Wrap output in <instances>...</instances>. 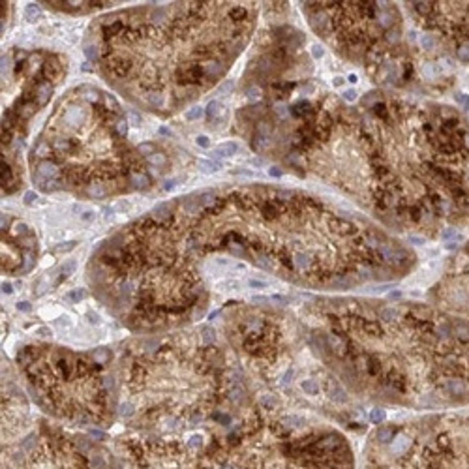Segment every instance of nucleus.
<instances>
[{"label":"nucleus","mask_w":469,"mask_h":469,"mask_svg":"<svg viewBox=\"0 0 469 469\" xmlns=\"http://www.w3.org/2000/svg\"><path fill=\"white\" fill-rule=\"evenodd\" d=\"M254 165H263V160H254Z\"/></svg>","instance_id":"ea45409f"},{"label":"nucleus","mask_w":469,"mask_h":469,"mask_svg":"<svg viewBox=\"0 0 469 469\" xmlns=\"http://www.w3.org/2000/svg\"><path fill=\"white\" fill-rule=\"evenodd\" d=\"M349 81H351V83H357V81H358L357 75H355V73H351V75H349Z\"/></svg>","instance_id":"58836bf2"},{"label":"nucleus","mask_w":469,"mask_h":469,"mask_svg":"<svg viewBox=\"0 0 469 469\" xmlns=\"http://www.w3.org/2000/svg\"><path fill=\"white\" fill-rule=\"evenodd\" d=\"M107 362V353L79 355L47 345H28L17 355L36 405L59 422L92 432L111 426L119 415L117 381L103 374Z\"/></svg>","instance_id":"20e7f679"},{"label":"nucleus","mask_w":469,"mask_h":469,"mask_svg":"<svg viewBox=\"0 0 469 469\" xmlns=\"http://www.w3.org/2000/svg\"><path fill=\"white\" fill-rule=\"evenodd\" d=\"M148 160H150L154 165H163V163H165V158H163L162 154H152V156H148Z\"/></svg>","instance_id":"4be33fe9"},{"label":"nucleus","mask_w":469,"mask_h":469,"mask_svg":"<svg viewBox=\"0 0 469 469\" xmlns=\"http://www.w3.org/2000/svg\"><path fill=\"white\" fill-rule=\"evenodd\" d=\"M312 55H314V59H321V57L325 55L323 47H319V45H314V47H312Z\"/></svg>","instance_id":"a878e982"},{"label":"nucleus","mask_w":469,"mask_h":469,"mask_svg":"<svg viewBox=\"0 0 469 469\" xmlns=\"http://www.w3.org/2000/svg\"><path fill=\"white\" fill-rule=\"evenodd\" d=\"M409 242H413V244L420 246V244H424V239H422V237H413V235H411V237H409Z\"/></svg>","instance_id":"2f4dec72"},{"label":"nucleus","mask_w":469,"mask_h":469,"mask_svg":"<svg viewBox=\"0 0 469 469\" xmlns=\"http://www.w3.org/2000/svg\"><path fill=\"white\" fill-rule=\"evenodd\" d=\"M239 150V145L235 141H229V143H223V145L216 146L212 150L214 158H227V156H233V154Z\"/></svg>","instance_id":"6e6552de"},{"label":"nucleus","mask_w":469,"mask_h":469,"mask_svg":"<svg viewBox=\"0 0 469 469\" xmlns=\"http://www.w3.org/2000/svg\"><path fill=\"white\" fill-rule=\"evenodd\" d=\"M117 130H119L120 135H126V132H128V122H126V120H120L119 124H117Z\"/></svg>","instance_id":"393cba45"},{"label":"nucleus","mask_w":469,"mask_h":469,"mask_svg":"<svg viewBox=\"0 0 469 469\" xmlns=\"http://www.w3.org/2000/svg\"><path fill=\"white\" fill-rule=\"evenodd\" d=\"M196 141H197V145L203 146V148H206V146L210 145V143H208V137H205V135H199V137L196 139Z\"/></svg>","instance_id":"c85d7f7f"},{"label":"nucleus","mask_w":469,"mask_h":469,"mask_svg":"<svg viewBox=\"0 0 469 469\" xmlns=\"http://www.w3.org/2000/svg\"><path fill=\"white\" fill-rule=\"evenodd\" d=\"M393 23H394V19H391V13L385 9L383 13L379 15V25L383 26V28H389V26L393 25Z\"/></svg>","instance_id":"f3484780"},{"label":"nucleus","mask_w":469,"mask_h":469,"mask_svg":"<svg viewBox=\"0 0 469 469\" xmlns=\"http://www.w3.org/2000/svg\"><path fill=\"white\" fill-rule=\"evenodd\" d=\"M34 199H36V194H34V192H28V194H25V203H26V205H30V203H32Z\"/></svg>","instance_id":"7c9ffc66"},{"label":"nucleus","mask_w":469,"mask_h":469,"mask_svg":"<svg viewBox=\"0 0 469 469\" xmlns=\"http://www.w3.org/2000/svg\"><path fill=\"white\" fill-rule=\"evenodd\" d=\"M160 134H162V135H171V132L167 128H160Z\"/></svg>","instance_id":"e433bc0d"},{"label":"nucleus","mask_w":469,"mask_h":469,"mask_svg":"<svg viewBox=\"0 0 469 469\" xmlns=\"http://www.w3.org/2000/svg\"><path fill=\"white\" fill-rule=\"evenodd\" d=\"M310 341L341 381L415 409L469 403V319L420 304L325 300Z\"/></svg>","instance_id":"f257e3e1"},{"label":"nucleus","mask_w":469,"mask_h":469,"mask_svg":"<svg viewBox=\"0 0 469 469\" xmlns=\"http://www.w3.org/2000/svg\"><path fill=\"white\" fill-rule=\"evenodd\" d=\"M38 175L42 177V179H55L57 175H59V167L55 165L53 162H49V160H45V162L40 163V169H38Z\"/></svg>","instance_id":"1a4fd4ad"},{"label":"nucleus","mask_w":469,"mask_h":469,"mask_svg":"<svg viewBox=\"0 0 469 469\" xmlns=\"http://www.w3.org/2000/svg\"><path fill=\"white\" fill-rule=\"evenodd\" d=\"M130 119H132V122H135V126H139V119H137V115H132Z\"/></svg>","instance_id":"4c0bfd02"},{"label":"nucleus","mask_w":469,"mask_h":469,"mask_svg":"<svg viewBox=\"0 0 469 469\" xmlns=\"http://www.w3.org/2000/svg\"><path fill=\"white\" fill-rule=\"evenodd\" d=\"M268 175H270L272 179H280L281 175H283V171H281L280 167H274L272 165V167H268Z\"/></svg>","instance_id":"b1692460"},{"label":"nucleus","mask_w":469,"mask_h":469,"mask_svg":"<svg viewBox=\"0 0 469 469\" xmlns=\"http://www.w3.org/2000/svg\"><path fill=\"white\" fill-rule=\"evenodd\" d=\"M205 71L208 73V75H214V77H218V75H222L223 71H225V66H222V64H206L205 66Z\"/></svg>","instance_id":"4468645a"},{"label":"nucleus","mask_w":469,"mask_h":469,"mask_svg":"<svg viewBox=\"0 0 469 469\" xmlns=\"http://www.w3.org/2000/svg\"><path fill=\"white\" fill-rule=\"evenodd\" d=\"M222 109H223V105H222V102H218V100H214V102H210L208 105H206V109H205V115L208 117V119H216L220 113H222Z\"/></svg>","instance_id":"f8f14e48"},{"label":"nucleus","mask_w":469,"mask_h":469,"mask_svg":"<svg viewBox=\"0 0 469 469\" xmlns=\"http://www.w3.org/2000/svg\"><path fill=\"white\" fill-rule=\"evenodd\" d=\"M341 96H343L345 102H355V100H357V90H355V88H349V90H345Z\"/></svg>","instance_id":"412c9836"},{"label":"nucleus","mask_w":469,"mask_h":469,"mask_svg":"<svg viewBox=\"0 0 469 469\" xmlns=\"http://www.w3.org/2000/svg\"><path fill=\"white\" fill-rule=\"evenodd\" d=\"M49 96H51V86L47 83H42L38 86V105H45L49 102Z\"/></svg>","instance_id":"9b49d317"},{"label":"nucleus","mask_w":469,"mask_h":469,"mask_svg":"<svg viewBox=\"0 0 469 469\" xmlns=\"http://www.w3.org/2000/svg\"><path fill=\"white\" fill-rule=\"evenodd\" d=\"M81 220H83V222L94 220V210H85V214H81Z\"/></svg>","instance_id":"c756f323"},{"label":"nucleus","mask_w":469,"mask_h":469,"mask_svg":"<svg viewBox=\"0 0 469 469\" xmlns=\"http://www.w3.org/2000/svg\"><path fill=\"white\" fill-rule=\"evenodd\" d=\"M201 343H154L126 370L128 398L119 402V417L132 432L171 437L210 435L201 426L214 424L233 432L248 417H235L223 402L248 407V393L240 374L227 368L210 329H203ZM227 439V437H218Z\"/></svg>","instance_id":"f03ea898"},{"label":"nucleus","mask_w":469,"mask_h":469,"mask_svg":"<svg viewBox=\"0 0 469 469\" xmlns=\"http://www.w3.org/2000/svg\"><path fill=\"white\" fill-rule=\"evenodd\" d=\"M175 184H177V179H171V180H167V182H165V186H163V188H165V190H173V188H175Z\"/></svg>","instance_id":"f704fd0d"},{"label":"nucleus","mask_w":469,"mask_h":469,"mask_svg":"<svg viewBox=\"0 0 469 469\" xmlns=\"http://www.w3.org/2000/svg\"><path fill=\"white\" fill-rule=\"evenodd\" d=\"M250 285H252V287H256V289H265V287H267V281H261V280H250Z\"/></svg>","instance_id":"cd10ccee"},{"label":"nucleus","mask_w":469,"mask_h":469,"mask_svg":"<svg viewBox=\"0 0 469 469\" xmlns=\"http://www.w3.org/2000/svg\"><path fill=\"white\" fill-rule=\"evenodd\" d=\"M132 184L135 188H146L150 184V180H148V177L143 175V173H135V175L132 177Z\"/></svg>","instance_id":"ddd939ff"},{"label":"nucleus","mask_w":469,"mask_h":469,"mask_svg":"<svg viewBox=\"0 0 469 469\" xmlns=\"http://www.w3.org/2000/svg\"><path fill=\"white\" fill-rule=\"evenodd\" d=\"M343 85V79L341 77H334V86H341Z\"/></svg>","instance_id":"c9c22d12"},{"label":"nucleus","mask_w":469,"mask_h":469,"mask_svg":"<svg viewBox=\"0 0 469 469\" xmlns=\"http://www.w3.org/2000/svg\"><path fill=\"white\" fill-rule=\"evenodd\" d=\"M2 469H124V464L94 434L40 422L17 443L2 445Z\"/></svg>","instance_id":"423d86ee"},{"label":"nucleus","mask_w":469,"mask_h":469,"mask_svg":"<svg viewBox=\"0 0 469 469\" xmlns=\"http://www.w3.org/2000/svg\"><path fill=\"white\" fill-rule=\"evenodd\" d=\"M21 391L17 385L11 381L9 372L6 370L4 374V383H2V445L17 443L23 439L30 430H28V409L19 396Z\"/></svg>","instance_id":"0eeeda50"},{"label":"nucleus","mask_w":469,"mask_h":469,"mask_svg":"<svg viewBox=\"0 0 469 469\" xmlns=\"http://www.w3.org/2000/svg\"><path fill=\"white\" fill-rule=\"evenodd\" d=\"M199 169H201V173H205V175H212V173H216V171L222 169V163L220 162H214V160H199Z\"/></svg>","instance_id":"9d476101"},{"label":"nucleus","mask_w":469,"mask_h":469,"mask_svg":"<svg viewBox=\"0 0 469 469\" xmlns=\"http://www.w3.org/2000/svg\"><path fill=\"white\" fill-rule=\"evenodd\" d=\"M420 45H422L426 51H432V49H434V38L430 34H422L420 36Z\"/></svg>","instance_id":"dca6fc26"},{"label":"nucleus","mask_w":469,"mask_h":469,"mask_svg":"<svg viewBox=\"0 0 469 469\" xmlns=\"http://www.w3.org/2000/svg\"><path fill=\"white\" fill-rule=\"evenodd\" d=\"M203 115H205V109H203V107H192V109L186 113V119L188 120H197V119H201Z\"/></svg>","instance_id":"2eb2a0df"},{"label":"nucleus","mask_w":469,"mask_h":469,"mask_svg":"<svg viewBox=\"0 0 469 469\" xmlns=\"http://www.w3.org/2000/svg\"><path fill=\"white\" fill-rule=\"evenodd\" d=\"M458 57H460V60L468 62V60H469V49H468V47H462V49H458Z\"/></svg>","instance_id":"bb28decb"},{"label":"nucleus","mask_w":469,"mask_h":469,"mask_svg":"<svg viewBox=\"0 0 469 469\" xmlns=\"http://www.w3.org/2000/svg\"><path fill=\"white\" fill-rule=\"evenodd\" d=\"M454 100L460 103V105H464V107H466V103L469 102V96H466V94L458 92V94H454Z\"/></svg>","instance_id":"5701e85b"},{"label":"nucleus","mask_w":469,"mask_h":469,"mask_svg":"<svg viewBox=\"0 0 469 469\" xmlns=\"http://www.w3.org/2000/svg\"><path fill=\"white\" fill-rule=\"evenodd\" d=\"M38 15H40L38 6H32V4H30V6L26 8V19H28V21H34V17H38Z\"/></svg>","instance_id":"6ab92c4d"},{"label":"nucleus","mask_w":469,"mask_h":469,"mask_svg":"<svg viewBox=\"0 0 469 469\" xmlns=\"http://www.w3.org/2000/svg\"><path fill=\"white\" fill-rule=\"evenodd\" d=\"M422 73L432 79V77H434V69H432V66H426V68H422Z\"/></svg>","instance_id":"72a5a7b5"},{"label":"nucleus","mask_w":469,"mask_h":469,"mask_svg":"<svg viewBox=\"0 0 469 469\" xmlns=\"http://www.w3.org/2000/svg\"><path fill=\"white\" fill-rule=\"evenodd\" d=\"M88 196L103 197V196H105V190H102V188H100V184H92V186L88 188Z\"/></svg>","instance_id":"a211bd4d"},{"label":"nucleus","mask_w":469,"mask_h":469,"mask_svg":"<svg viewBox=\"0 0 469 469\" xmlns=\"http://www.w3.org/2000/svg\"><path fill=\"white\" fill-rule=\"evenodd\" d=\"M360 464L362 469H469V417L428 415L377 424Z\"/></svg>","instance_id":"39448f33"},{"label":"nucleus","mask_w":469,"mask_h":469,"mask_svg":"<svg viewBox=\"0 0 469 469\" xmlns=\"http://www.w3.org/2000/svg\"><path fill=\"white\" fill-rule=\"evenodd\" d=\"M259 94H261V90H257V88H250L248 96H250L252 100H256V98H259Z\"/></svg>","instance_id":"473e14b6"},{"label":"nucleus","mask_w":469,"mask_h":469,"mask_svg":"<svg viewBox=\"0 0 469 469\" xmlns=\"http://www.w3.org/2000/svg\"><path fill=\"white\" fill-rule=\"evenodd\" d=\"M139 152L146 154V156H152V154H154V145H152V143H141V145H139Z\"/></svg>","instance_id":"aec40b11"},{"label":"nucleus","mask_w":469,"mask_h":469,"mask_svg":"<svg viewBox=\"0 0 469 469\" xmlns=\"http://www.w3.org/2000/svg\"><path fill=\"white\" fill-rule=\"evenodd\" d=\"M349 439L340 430L299 413L257 405L223 451L220 469H357Z\"/></svg>","instance_id":"7ed1b4c3"}]
</instances>
